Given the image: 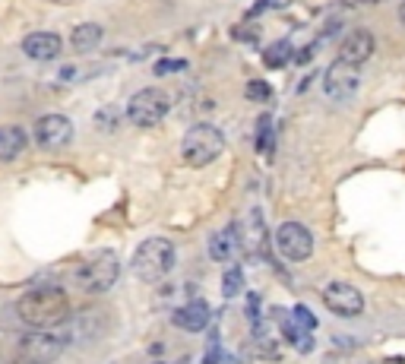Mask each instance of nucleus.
<instances>
[{
  "mask_svg": "<svg viewBox=\"0 0 405 364\" xmlns=\"http://www.w3.org/2000/svg\"><path fill=\"white\" fill-rule=\"evenodd\" d=\"M16 317L32 330L51 332L54 326H63L70 317V298L63 288H32L19 294Z\"/></svg>",
  "mask_w": 405,
  "mask_h": 364,
  "instance_id": "1",
  "label": "nucleus"
},
{
  "mask_svg": "<svg viewBox=\"0 0 405 364\" xmlns=\"http://www.w3.org/2000/svg\"><path fill=\"white\" fill-rule=\"evenodd\" d=\"M174 263H177L174 244H171L168 238H149V241H143L136 247V254H133V260H130V269L139 282L155 285V282H162L165 275L174 269Z\"/></svg>",
  "mask_w": 405,
  "mask_h": 364,
  "instance_id": "2",
  "label": "nucleus"
},
{
  "mask_svg": "<svg viewBox=\"0 0 405 364\" xmlns=\"http://www.w3.org/2000/svg\"><path fill=\"white\" fill-rule=\"evenodd\" d=\"M225 149V134L212 124H193L181 140V159L190 168H206L209 162H215Z\"/></svg>",
  "mask_w": 405,
  "mask_h": 364,
  "instance_id": "3",
  "label": "nucleus"
},
{
  "mask_svg": "<svg viewBox=\"0 0 405 364\" xmlns=\"http://www.w3.org/2000/svg\"><path fill=\"white\" fill-rule=\"evenodd\" d=\"M76 285L86 292H108L120 279V260L114 250H95L86 263L73 273Z\"/></svg>",
  "mask_w": 405,
  "mask_h": 364,
  "instance_id": "4",
  "label": "nucleus"
},
{
  "mask_svg": "<svg viewBox=\"0 0 405 364\" xmlns=\"http://www.w3.org/2000/svg\"><path fill=\"white\" fill-rule=\"evenodd\" d=\"M165 115H168V98L158 89H139L127 102V121L136 127H155L165 121Z\"/></svg>",
  "mask_w": 405,
  "mask_h": 364,
  "instance_id": "5",
  "label": "nucleus"
},
{
  "mask_svg": "<svg viewBox=\"0 0 405 364\" xmlns=\"http://www.w3.org/2000/svg\"><path fill=\"white\" fill-rule=\"evenodd\" d=\"M63 351V339L57 332H29L16 345V361L19 364H51Z\"/></svg>",
  "mask_w": 405,
  "mask_h": 364,
  "instance_id": "6",
  "label": "nucleus"
},
{
  "mask_svg": "<svg viewBox=\"0 0 405 364\" xmlns=\"http://www.w3.org/2000/svg\"><path fill=\"white\" fill-rule=\"evenodd\" d=\"M238 250H244L250 260H259V256H266V250H269V228H266V219H263V209H259V206L247 209V216L240 219Z\"/></svg>",
  "mask_w": 405,
  "mask_h": 364,
  "instance_id": "7",
  "label": "nucleus"
},
{
  "mask_svg": "<svg viewBox=\"0 0 405 364\" xmlns=\"http://www.w3.org/2000/svg\"><path fill=\"white\" fill-rule=\"evenodd\" d=\"M276 250L288 263H304L314 256V235L301 222H282L276 228Z\"/></svg>",
  "mask_w": 405,
  "mask_h": 364,
  "instance_id": "8",
  "label": "nucleus"
},
{
  "mask_svg": "<svg viewBox=\"0 0 405 364\" xmlns=\"http://www.w3.org/2000/svg\"><path fill=\"white\" fill-rule=\"evenodd\" d=\"M320 298L326 304V311L335 313V317H358V313H364V294L352 282H329Z\"/></svg>",
  "mask_w": 405,
  "mask_h": 364,
  "instance_id": "9",
  "label": "nucleus"
},
{
  "mask_svg": "<svg viewBox=\"0 0 405 364\" xmlns=\"http://www.w3.org/2000/svg\"><path fill=\"white\" fill-rule=\"evenodd\" d=\"M32 136L41 149H60L73 140V121L67 115H44L35 121Z\"/></svg>",
  "mask_w": 405,
  "mask_h": 364,
  "instance_id": "10",
  "label": "nucleus"
},
{
  "mask_svg": "<svg viewBox=\"0 0 405 364\" xmlns=\"http://www.w3.org/2000/svg\"><path fill=\"white\" fill-rule=\"evenodd\" d=\"M358 83H361V67H352L335 58L333 67L326 70V77H323V92L329 98H348L358 92Z\"/></svg>",
  "mask_w": 405,
  "mask_h": 364,
  "instance_id": "11",
  "label": "nucleus"
},
{
  "mask_svg": "<svg viewBox=\"0 0 405 364\" xmlns=\"http://www.w3.org/2000/svg\"><path fill=\"white\" fill-rule=\"evenodd\" d=\"M373 48H377V41H373L371 29H352V32L342 39L339 60H345V64H352V67H361L371 60Z\"/></svg>",
  "mask_w": 405,
  "mask_h": 364,
  "instance_id": "12",
  "label": "nucleus"
},
{
  "mask_svg": "<svg viewBox=\"0 0 405 364\" xmlns=\"http://www.w3.org/2000/svg\"><path fill=\"white\" fill-rule=\"evenodd\" d=\"M171 323H174L177 330H184V332H202L209 323H212V307H209L202 298H193L184 307H177L174 317H171Z\"/></svg>",
  "mask_w": 405,
  "mask_h": 364,
  "instance_id": "13",
  "label": "nucleus"
},
{
  "mask_svg": "<svg viewBox=\"0 0 405 364\" xmlns=\"http://www.w3.org/2000/svg\"><path fill=\"white\" fill-rule=\"evenodd\" d=\"M60 48H63V39L57 32H29L22 39V54L29 60H38V64L54 60L60 54Z\"/></svg>",
  "mask_w": 405,
  "mask_h": 364,
  "instance_id": "14",
  "label": "nucleus"
},
{
  "mask_svg": "<svg viewBox=\"0 0 405 364\" xmlns=\"http://www.w3.org/2000/svg\"><path fill=\"white\" fill-rule=\"evenodd\" d=\"M29 146V134L19 124H4L0 127V162H13L25 152Z\"/></svg>",
  "mask_w": 405,
  "mask_h": 364,
  "instance_id": "15",
  "label": "nucleus"
},
{
  "mask_svg": "<svg viewBox=\"0 0 405 364\" xmlns=\"http://www.w3.org/2000/svg\"><path fill=\"white\" fill-rule=\"evenodd\" d=\"M234 254H238V225L231 222L209 238V256H212L215 263H228Z\"/></svg>",
  "mask_w": 405,
  "mask_h": 364,
  "instance_id": "16",
  "label": "nucleus"
},
{
  "mask_svg": "<svg viewBox=\"0 0 405 364\" xmlns=\"http://www.w3.org/2000/svg\"><path fill=\"white\" fill-rule=\"evenodd\" d=\"M101 35L105 32H101L98 22H79V26L70 32V48H73L76 54H89L101 45Z\"/></svg>",
  "mask_w": 405,
  "mask_h": 364,
  "instance_id": "17",
  "label": "nucleus"
},
{
  "mask_svg": "<svg viewBox=\"0 0 405 364\" xmlns=\"http://www.w3.org/2000/svg\"><path fill=\"white\" fill-rule=\"evenodd\" d=\"M278 326H282V336H285V342H291L297 351H304V355H307V351L314 349V339H310V332H304L301 326H297L291 317L278 320Z\"/></svg>",
  "mask_w": 405,
  "mask_h": 364,
  "instance_id": "18",
  "label": "nucleus"
},
{
  "mask_svg": "<svg viewBox=\"0 0 405 364\" xmlns=\"http://www.w3.org/2000/svg\"><path fill=\"white\" fill-rule=\"evenodd\" d=\"M291 54H295V48H291V41H288V39H278V41H272V45L266 48V54H263V64L269 67V70H282V67L291 60Z\"/></svg>",
  "mask_w": 405,
  "mask_h": 364,
  "instance_id": "19",
  "label": "nucleus"
},
{
  "mask_svg": "<svg viewBox=\"0 0 405 364\" xmlns=\"http://www.w3.org/2000/svg\"><path fill=\"white\" fill-rule=\"evenodd\" d=\"M272 149H276V130H272V117L263 115L257 124V152L272 159Z\"/></svg>",
  "mask_w": 405,
  "mask_h": 364,
  "instance_id": "20",
  "label": "nucleus"
},
{
  "mask_svg": "<svg viewBox=\"0 0 405 364\" xmlns=\"http://www.w3.org/2000/svg\"><path fill=\"white\" fill-rule=\"evenodd\" d=\"M240 292H244V273H240V266L225 269V275H221V294L225 298H238Z\"/></svg>",
  "mask_w": 405,
  "mask_h": 364,
  "instance_id": "21",
  "label": "nucleus"
},
{
  "mask_svg": "<svg viewBox=\"0 0 405 364\" xmlns=\"http://www.w3.org/2000/svg\"><path fill=\"white\" fill-rule=\"evenodd\" d=\"M244 96H247V102L266 105V102L272 98V86L266 83V79H250V83L244 86Z\"/></svg>",
  "mask_w": 405,
  "mask_h": 364,
  "instance_id": "22",
  "label": "nucleus"
},
{
  "mask_svg": "<svg viewBox=\"0 0 405 364\" xmlns=\"http://www.w3.org/2000/svg\"><path fill=\"white\" fill-rule=\"evenodd\" d=\"M291 320H295V323L301 326L304 332H314V330H316V320H314V313H310L304 304H297L295 311H291Z\"/></svg>",
  "mask_w": 405,
  "mask_h": 364,
  "instance_id": "23",
  "label": "nucleus"
},
{
  "mask_svg": "<svg viewBox=\"0 0 405 364\" xmlns=\"http://www.w3.org/2000/svg\"><path fill=\"white\" fill-rule=\"evenodd\" d=\"M184 67H187V60H158L152 70H155V77H165V73H181Z\"/></svg>",
  "mask_w": 405,
  "mask_h": 364,
  "instance_id": "24",
  "label": "nucleus"
},
{
  "mask_svg": "<svg viewBox=\"0 0 405 364\" xmlns=\"http://www.w3.org/2000/svg\"><path fill=\"white\" fill-rule=\"evenodd\" d=\"M285 4H291V0H257V7H253L250 16H257L259 10H278V7H285Z\"/></svg>",
  "mask_w": 405,
  "mask_h": 364,
  "instance_id": "25",
  "label": "nucleus"
},
{
  "mask_svg": "<svg viewBox=\"0 0 405 364\" xmlns=\"http://www.w3.org/2000/svg\"><path fill=\"white\" fill-rule=\"evenodd\" d=\"M399 22H402V29H405V0L399 4Z\"/></svg>",
  "mask_w": 405,
  "mask_h": 364,
  "instance_id": "26",
  "label": "nucleus"
}]
</instances>
